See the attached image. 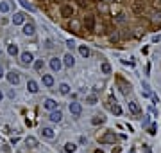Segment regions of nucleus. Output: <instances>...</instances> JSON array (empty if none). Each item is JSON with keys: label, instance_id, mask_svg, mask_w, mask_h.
<instances>
[{"label": "nucleus", "instance_id": "obj_1", "mask_svg": "<svg viewBox=\"0 0 161 153\" xmlns=\"http://www.w3.org/2000/svg\"><path fill=\"white\" fill-rule=\"evenodd\" d=\"M98 141L102 144H115L116 142V133L115 131H106L102 137H98Z\"/></svg>", "mask_w": 161, "mask_h": 153}, {"label": "nucleus", "instance_id": "obj_2", "mask_svg": "<svg viewBox=\"0 0 161 153\" xmlns=\"http://www.w3.org/2000/svg\"><path fill=\"white\" fill-rule=\"evenodd\" d=\"M32 61H34V56H32V52H22V54H20V63H22L23 67H29Z\"/></svg>", "mask_w": 161, "mask_h": 153}, {"label": "nucleus", "instance_id": "obj_3", "mask_svg": "<svg viewBox=\"0 0 161 153\" xmlns=\"http://www.w3.org/2000/svg\"><path fill=\"white\" fill-rule=\"evenodd\" d=\"M116 83H118V86H120V90H122V94L127 96V94L131 92V83H127L124 78H120V76H118V78H116Z\"/></svg>", "mask_w": 161, "mask_h": 153}, {"label": "nucleus", "instance_id": "obj_4", "mask_svg": "<svg viewBox=\"0 0 161 153\" xmlns=\"http://www.w3.org/2000/svg\"><path fill=\"white\" fill-rule=\"evenodd\" d=\"M5 78H7V81H9L11 85H18V83H20V74H18L16 70L7 72V74H5Z\"/></svg>", "mask_w": 161, "mask_h": 153}, {"label": "nucleus", "instance_id": "obj_5", "mask_svg": "<svg viewBox=\"0 0 161 153\" xmlns=\"http://www.w3.org/2000/svg\"><path fill=\"white\" fill-rule=\"evenodd\" d=\"M34 32H36V25L32 24V22L23 24V34L25 36H34Z\"/></svg>", "mask_w": 161, "mask_h": 153}, {"label": "nucleus", "instance_id": "obj_6", "mask_svg": "<svg viewBox=\"0 0 161 153\" xmlns=\"http://www.w3.org/2000/svg\"><path fill=\"white\" fill-rule=\"evenodd\" d=\"M68 110H70V114H72V115H75V117H79L80 114H82V106H80L79 103H70Z\"/></svg>", "mask_w": 161, "mask_h": 153}, {"label": "nucleus", "instance_id": "obj_7", "mask_svg": "<svg viewBox=\"0 0 161 153\" xmlns=\"http://www.w3.org/2000/svg\"><path fill=\"white\" fill-rule=\"evenodd\" d=\"M72 15H73V7H72L70 4H63V5H61V16L72 18Z\"/></svg>", "mask_w": 161, "mask_h": 153}, {"label": "nucleus", "instance_id": "obj_8", "mask_svg": "<svg viewBox=\"0 0 161 153\" xmlns=\"http://www.w3.org/2000/svg\"><path fill=\"white\" fill-rule=\"evenodd\" d=\"M61 67H63V61L59 58H50V69L54 72H59V70H61Z\"/></svg>", "mask_w": 161, "mask_h": 153}, {"label": "nucleus", "instance_id": "obj_9", "mask_svg": "<svg viewBox=\"0 0 161 153\" xmlns=\"http://www.w3.org/2000/svg\"><path fill=\"white\" fill-rule=\"evenodd\" d=\"M49 119H50L52 123H61V121H63V114H61V110H57V108H56V110H52Z\"/></svg>", "mask_w": 161, "mask_h": 153}, {"label": "nucleus", "instance_id": "obj_10", "mask_svg": "<svg viewBox=\"0 0 161 153\" xmlns=\"http://www.w3.org/2000/svg\"><path fill=\"white\" fill-rule=\"evenodd\" d=\"M63 65H65V67H68V69H72L73 65H75V59H73V56L70 54V52H68V54H65V58H63Z\"/></svg>", "mask_w": 161, "mask_h": 153}, {"label": "nucleus", "instance_id": "obj_11", "mask_svg": "<svg viewBox=\"0 0 161 153\" xmlns=\"http://www.w3.org/2000/svg\"><path fill=\"white\" fill-rule=\"evenodd\" d=\"M84 25H86V29H88V31H95V18H93L91 15H88L86 20H84Z\"/></svg>", "mask_w": 161, "mask_h": 153}, {"label": "nucleus", "instance_id": "obj_12", "mask_svg": "<svg viewBox=\"0 0 161 153\" xmlns=\"http://www.w3.org/2000/svg\"><path fill=\"white\" fill-rule=\"evenodd\" d=\"M13 24H15V25L25 24V15H23V13H15V16H13Z\"/></svg>", "mask_w": 161, "mask_h": 153}, {"label": "nucleus", "instance_id": "obj_13", "mask_svg": "<svg viewBox=\"0 0 161 153\" xmlns=\"http://www.w3.org/2000/svg\"><path fill=\"white\" fill-rule=\"evenodd\" d=\"M27 90L31 92V94H38V83L34 81V79H29V81H27Z\"/></svg>", "mask_w": 161, "mask_h": 153}, {"label": "nucleus", "instance_id": "obj_14", "mask_svg": "<svg viewBox=\"0 0 161 153\" xmlns=\"http://www.w3.org/2000/svg\"><path fill=\"white\" fill-rule=\"evenodd\" d=\"M129 110L132 112L134 115H140V114H142V108H140V104L136 101H129Z\"/></svg>", "mask_w": 161, "mask_h": 153}, {"label": "nucleus", "instance_id": "obj_15", "mask_svg": "<svg viewBox=\"0 0 161 153\" xmlns=\"http://www.w3.org/2000/svg\"><path fill=\"white\" fill-rule=\"evenodd\" d=\"M41 135H43V137H47V139H54V137H56L54 130H52V128H49V126H43V128H41Z\"/></svg>", "mask_w": 161, "mask_h": 153}, {"label": "nucleus", "instance_id": "obj_16", "mask_svg": "<svg viewBox=\"0 0 161 153\" xmlns=\"http://www.w3.org/2000/svg\"><path fill=\"white\" fill-rule=\"evenodd\" d=\"M43 108H47V110H50V112H52V110H56V108H57V103L54 101V99H47V101L43 103Z\"/></svg>", "mask_w": 161, "mask_h": 153}, {"label": "nucleus", "instance_id": "obj_17", "mask_svg": "<svg viewBox=\"0 0 161 153\" xmlns=\"http://www.w3.org/2000/svg\"><path fill=\"white\" fill-rule=\"evenodd\" d=\"M41 78H43V85L45 86H49V88H50V86L54 85V78L50 74H41Z\"/></svg>", "mask_w": 161, "mask_h": 153}, {"label": "nucleus", "instance_id": "obj_18", "mask_svg": "<svg viewBox=\"0 0 161 153\" xmlns=\"http://www.w3.org/2000/svg\"><path fill=\"white\" fill-rule=\"evenodd\" d=\"M68 27H70L73 32H80V25H79L77 20H70V22H68Z\"/></svg>", "mask_w": 161, "mask_h": 153}, {"label": "nucleus", "instance_id": "obj_19", "mask_svg": "<svg viewBox=\"0 0 161 153\" xmlns=\"http://www.w3.org/2000/svg\"><path fill=\"white\" fill-rule=\"evenodd\" d=\"M104 123H106V117L104 115H95V117L91 119V124L93 126H98V124H104Z\"/></svg>", "mask_w": 161, "mask_h": 153}, {"label": "nucleus", "instance_id": "obj_20", "mask_svg": "<svg viewBox=\"0 0 161 153\" xmlns=\"http://www.w3.org/2000/svg\"><path fill=\"white\" fill-rule=\"evenodd\" d=\"M150 22H152V25H161V11L154 13L152 18H150Z\"/></svg>", "mask_w": 161, "mask_h": 153}, {"label": "nucleus", "instance_id": "obj_21", "mask_svg": "<svg viewBox=\"0 0 161 153\" xmlns=\"http://www.w3.org/2000/svg\"><path fill=\"white\" fill-rule=\"evenodd\" d=\"M143 11H145V4L143 2H134V13H136V15H142Z\"/></svg>", "mask_w": 161, "mask_h": 153}, {"label": "nucleus", "instance_id": "obj_22", "mask_svg": "<svg viewBox=\"0 0 161 153\" xmlns=\"http://www.w3.org/2000/svg\"><path fill=\"white\" fill-rule=\"evenodd\" d=\"M25 144L29 146V148H36V146H38V141H36V137H27V139H25Z\"/></svg>", "mask_w": 161, "mask_h": 153}, {"label": "nucleus", "instance_id": "obj_23", "mask_svg": "<svg viewBox=\"0 0 161 153\" xmlns=\"http://www.w3.org/2000/svg\"><path fill=\"white\" fill-rule=\"evenodd\" d=\"M75 150H77V144H73V142H66L65 144V151L66 153H73Z\"/></svg>", "mask_w": 161, "mask_h": 153}, {"label": "nucleus", "instance_id": "obj_24", "mask_svg": "<svg viewBox=\"0 0 161 153\" xmlns=\"http://www.w3.org/2000/svg\"><path fill=\"white\" fill-rule=\"evenodd\" d=\"M34 69H36L38 72H43V69H45L43 59H36V61H34Z\"/></svg>", "mask_w": 161, "mask_h": 153}, {"label": "nucleus", "instance_id": "obj_25", "mask_svg": "<svg viewBox=\"0 0 161 153\" xmlns=\"http://www.w3.org/2000/svg\"><path fill=\"white\" fill-rule=\"evenodd\" d=\"M79 52H80V56H82V58H88V56H90V49L86 47V45H80V47H79Z\"/></svg>", "mask_w": 161, "mask_h": 153}, {"label": "nucleus", "instance_id": "obj_26", "mask_svg": "<svg viewBox=\"0 0 161 153\" xmlns=\"http://www.w3.org/2000/svg\"><path fill=\"white\" fill-rule=\"evenodd\" d=\"M100 70H102V74H111V65L109 63H102L100 65Z\"/></svg>", "mask_w": 161, "mask_h": 153}, {"label": "nucleus", "instance_id": "obj_27", "mask_svg": "<svg viewBox=\"0 0 161 153\" xmlns=\"http://www.w3.org/2000/svg\"><path fill=\"white\" fill-rule=\"evenodd\" d=\"M59 92H61L63 96H66V94L70 92V86L66 85V83H61V85H59Z\"/></svg>", "mask_w": 161, "mask_h": 153}, {"label": "nucleus", "instance_id": "obj_28", "mask_svg": "<svg viewBox=\"0 0 161 153\" xmlns=\"http://www.w3.org/2000/svg\"><path fill=\"white\" fill-rule=\"evenodd\" d=\"M7 52H9V56H18V47H16V45H9Z\"/></svg>", "mask_w": 161, "mask_h": 153}, {"label": "nucleus", "instance_id": "obj_29", "mask_svg": "<svg viewBox=\"0 0 161 153\" xmlns=\"http://www.w3.org/2000/svg\"><path fill=\"white\" fill-rule=\"evenodd\" d=\"M20 4H22L25 9H29V11H36V7H34V5H32V4H29V2H27V0H20Z\"/></svg>", "mask_w": 161, "mask_h": 153}, {"label": "nucleus", "instance_id": "obj_30", "mask_svg": "<svg viewBox=\"0 0 161 153\" xmlns=\"http://www.w3.org/2000/svg\"><path fill=\"white\" fill-rule=\"evenodd\" d=\"M86 103H88V104H97L98 103V99H97V96H88V97H86Z\"/></svg>", "mask_w": 161, "mask_h": 153}, {"label": "nucleus", "instance_id": "obj_31", "mask_svg": "<svg viewBox=\"0 0 161 153\" xmlns=\"http://www.w3.org/2000/svg\"><path fill=\"white\" fill-rule=\"evenodd\" d=\"M111 110H113V114H115V115H122V108H120L118 104H111Z\"/></svg>", "mask_w": 161, "mask_h": 153}, {"label": "nucleus", "instance_id": "obj_32", "mask_svg": "<svg viewBox=\"0 0 161 153\" xmlns=\"http://www.w3.org/2000/svg\"><path fill=\"white\" fill-rule=\"evenodd\" d=\"M0 11H2V13H7L9 11V4L7 2H0Z\"/></svg>", "mask_w": 161, "mask_h": 153}, {"label": "nucleus", "instance_id": "obj_33", "mask_svg": "<svg viewBox=\"0 0 161 153\" xmlns=\"http://www.w3.org/2000/svg\"><path fill=\"white\" fill-rule=\"evenodd\" d=\"M109 40H111L113 43H115V42H118V40H120V34H118V32H113V34L109 36Z\"/></svg>", "mask_w": 161, "mask_h": 153}, {"label": "nucleus", "instance_id": "obj_34", "mask_svg": "<svg viewBox=\"0 0 161 153\" xmlns=\"http://www.w3.org/2000/svg\"><path fill=\"white\" fill-rule=\"evenodd\" d=\"M156 130H158L156 124H150V126H149V133H150V135H156Z\"/></svg>", "mask_w": 161, "mask_h": 153}, {"label": "nucleus", "instance_id": "obj_35", "mask_svg": "<svg viewBox=\"0 0 161 153\" xmlns=\"http://www.w3.org/2000/svg\"><path fill=\"white\" fill-rule=\"evenodd\" d=\"M102 86H104L102 83H97V85H95V88H93V90H95V92H98V90H102Z\"/></svg>", "mask_w": 161, "mask_h": 153}, {"label": "nucleus", "instance_id": "obj_36", "mask_svg": "<svg viewBox=\"0 0 161 153\" xmlns=\"http://www.w3.org/2000/svg\"><path fill=\"white\" fill-rule=\"evenodd\" d=\"M18 142H20V139H18V137H13V139H11V144H13V146L18 144Z\"/></svg>", "mask_w": 161, "mask_h": 153}, {"label": "nucleus", "instance_id": "obj_37", "mask_svg": "<svg viewBox=\"0 0 161 153\" xmlns=\"http://www.w3.org/2000/svg\"><path fill=\"white\" fill-rule=\"evenodd\" d=\"M159 40H161V36H159V34H156V36H152V42H154V43H158Z\"/></svg>", "mask_w": 161, "mask_h": 153}, {"label": "nucleus", "instance_id": "obj_38", "mask_svg": "<svg viewBox=\"0 0 161 153\" xmlns=\"http://www.w3.org/2000/svg\"><path fill=\"white\" fill-rule=\"evenodd\" d=\"M66 45H68V47H70V49H73V47H75V43H73V42H72V40H68V42H66Z\"/></svg>", "mask_w": 161, "mask_h": 153}, {"label": "nucleus", "instance_id": "obj_39", "mask_svg": "<svg viewBox=\"0 0 161 153\" xmlns=\"http://www.w3.org/2000/svg\"><path fill=\"white\" fill-rule=\"evenodd\" d=\"M116 20H118L120 24H124V22H125V18H124V15H118V18H116Z\"/></svg>", "mask_w": 161, "mask_h": 153}, {"label": "nucleus", "instance_id": "obj_40", "mask_svg": "<svg viewBox=\"0 0 161 153\" xmlns=\"http://www.w3.org/2000/svg\"><path fill=\"white\" fill-rule=\"evenodd\" d=\"M154 5H156V7H159V9H161V0H154Z\"/></svg>", "mask_w": 161, "mask_h": 153}, {"label": "nucleus", "instance_id": "obj_41", "mask_svg": "<svg viewBox=\"0 0 161 153\" xmlns=\"http://www.w3.org/2000/svg\"><path fill=\"white\" fill-rule=\"evenodd\" d=\"M7 96L13 99V97H15V90H9V92H7Z\"/></svg>", "mask_w": 161, "mask_h": 153}, {"label": "nucleus", "instance_id": "obj_42", "mask_svg": "<svg viewBox=\"0 0 161 153\" xmlns=\"http://www.w3.org/2000/svg\"><path fill=\"white\" fill-rule=\"evenodd\" d=\"M2 76H4V67L0 65V78H2Z\"/></svg>", "mask_w": 161, "mask_h": 153}, {"label": "nucleus", "instance_id": "obj_43", "mask_svg": "<svg viewBox=\"0 0 161 153\" xmlns=\"http://www.w3.org/2000/svg\"><path fill=\"white\" fill-rule=\"evenodd\" d=\"M113 153H122V151H120V148H115V150H113Z\"/></svg>", "mask_w": 161, "mask_h": 153}, {"label": "nucleus", "instance_id": "obj_44", "mask_svg": "<svg viewBox=\"0 0 161 153\" xmlns=\"http://www.w3.org/2000/svg\"><path fill=\"white\" fill-rule=\"evenodd\" d=\"M2 99H4V92L0 90V101H2Z\"/></svg>", "mask_w": 161, "mask_h": 153}, {"label": "nucleus", "instance_id": "obj_45", "mask_svg": "<svg viewBox=\"0 0 161 153\" xmlns=\"http://www.w3.org/2000/svg\"><path fill=\"white\" fill-rule=\"evenodd\" d=\"M95 153H104V151H102V150H97V151H95Z\"/></svg>", "mask_w": 161, "mask_h": 153}, {"label": "nucleus", "instance_id": "obj_46", "mask_svg": "<svg viewBox=\"0 0 161 153\" xmlns=\"http://www.w3.org/2000/svg\"><path fill=\"white\" fill-rule=\"evenodd\" d=\"M131 153H136V151H134V150H131Z\"/></svg>", "mask_w": 161, "mask_h": 153}]
</instances>
